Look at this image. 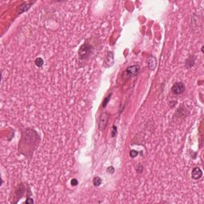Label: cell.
<instances>
[{
    "label": "cell",
    "mask_w": 204,
    "mask_h": 204,
    "mask_svg": "<svg viewBox=\"0 0 204 204\" xmlns=\"http://www.w3.org/2000/svg\"><path fill=\"white\" fill-rule=\"evenodd\" d=\"M201 51H202V52H204V51H203V46H202V48H201Z\"/></svg>",
    "instance_id": "cell-18"
},
{
    "label": "cell",
    "mask_w": 204,
    "mask_h": 204,
    "mask_svg": "<svg viewBox=\"0 0 204 204\" xmlns=\"http://www.w3.org/2000/svg\"><path fill=\"white\" fill-rule=\"evenodd\" d=\"M112 134H113V135H112L113 137L116 136V126H113V132H112Z\"/></svg>",
    "instance_id": "cell-16"
},
{
    "label": "cell",
    "mask_w": 204,
    "mask_h": 204,
    "mask_svg": "<svg viewBox=\"0 0 204 204\" xmlns=\"http://www.w3.org/2000/svg\"><path fill=\"white\" fill-rule=\"evenodd\" d=\"M34 63H35V65L38 67H42V66H43L44 64V61L43 59L41 58H38L35 59V61H34Z\"/></svg>",
    "instance_id": "cell-10"
},
{
    "label": "cell",
    "mask_w": 204,
    "mask_h": 204,
    "mask_svg": "<svg viewBox=\"0 0 204 204\" xmlns=\"http://www.w3.org/2000/svg\"><path fill=\"white\" fill-rule=\"evenodd\" d=\"M136 171L138 173H141L143 171V166L141 164H138L137 167H136Z\"/></svg>",
    "instance_id": "cell-14"
},
{
    "label": "cell",
    "mask_w": 204,
    "mask_h": 204,
    "mask_svg": "<svg viewBox=\"0 0 204 204\" xmlns=\"http://www.w3.org/2000/svg\"><path fill=\"white\" fill-rule=\"evenodd\" d=\"M111 95H112V94H109V96H108L107 97L104 98V100L103 101V103H102V107H103V108H104V107L107 105V104H108L109 99L111 98Z\"/></svg>",
    "instance_id": "cell-11"
},
{
    "label": "cell",
    "mask_w": 204,
    "mask_h": 204,
    "mask_svg": "<svg viewBox=\"0 0 204 204\" xmlns=\"http://www.w3.org/2000/svg\"><path fill=\"white\" fill-rule=\"evenodd\" d=\"M30 5L31 4H22V5H21L18 8V14H21V13H22V12L27 11V10L30 7Z\"/></svg>",
    "instance_id": "cell-8"
},
{
    "label": "cell",
    "mask_w": 204,
    "mask_h": 204,
    "mask_svg": "<svg viewBox=\"0 0 204 204\" xmlns=\"http://www.w3.org/2000/svg\"><path fill=\"white\" fill-rule=\"evenodd\" d=\"M26 203H34V200L32 198H27L26 200Z\"/></svg>",
    "instance_id": "cell-17"
},
{
    "label": "cell",
    "mask_w": 204,
    "mask_h": 204,
    "mask_svg": "<svg viewBox=\"0 0 204 204\" xmlns=\"http://www.w3.org/2000/svg\"><path fill=\"white\" fill-rule=\"evenodd\" d=\"M70 183H71V185L72 186H77L78 184V181L76 180V179H73V180H71V181H70Z\"/></svg>",
    "instance_id": "cell-15"
},
{
    "label": "cell",
    "mask_w": 204,
    "mask_h": 204,
    "mask_svg": "<svg viewBox=\"0 0 204 204\" xmlns=\"http://www.w3.org/2000/svg\"><path fill=\"white\" fill-rule=\"evenodd\" d=\"M91 51H92V46L88 43H84L79 49L78 51L79 57H80L81 59H84L88 58L89 54H91Z\"/></svg>",
    "instance_id": "cell-1"
},
{
    "label": "cell",
    "mask_w": 204,
    "mask_h": 204,
    "mask_svg": "<svg viewBox=\"0 0 204 204\" xmlns=\"http://www.w3.org/2000/svg\"><path fill=\"white\" fill-rule=\"evenodd\" d=\"M93 185L95 186H99L101 184L102 180H101V179L99 177V176H95V177L93 178Z\"/></svg>",
    "instance_id": "cell-9"
},
{
    "label": "cell",
    "mask_w": 204,
    "mask_h": 204,
    "mask_svg": "<svg viewBox=\"0 0 204 204\" xmlns=\"http://www.w3.org/2000/svg\"><path fill=\"white\" fill-rule=\"evenodd\" d=\"M129 155H130V156L132 158H134V157H136V156H137L138 151H136V150H131L130 153H129Z\"/></svg>",
    "instance_id": "cell-12"
},
{
    "label": "cell",
    "mask_w": 204,
    "mask_h": 204,
    "mask_svg": "<svg viewBox=\"0 0 204 204\" xmlns=\"http://www.w3.org/2000/svg\"><path fill=\"white\" fill-rule=\"evenodd\" d=\"M114 171H115V169H114V168L113 166H110L107 168V172L109 173V174H113Z\"/></svg>",
    "instance_id": "cell-13"
},
{
    "label": "cell",
    "mask_w": 204,
    "mask_h": 204,
    "mask_svg": "<svg viewBox=\"0 0 204 204\" xmlns=\"http://www.w3.org/2000/svg\"><path fill=\"white\" fill-rule=\"evenodd\" d=\"M140 70V66L139 65H135V66H129L128 68H127L126 69V73L129 76H135L136 75L139 71Z\"/></svg>",
    "instance_id": "cell-4"
},
{
    "label": "cell",
    "mask_w": 204,
    "mask_h": 204,
    "mask_svg": "<svg viewBox=\"0 0 204 204\" xmlns=\"http://www.w3.org/2000/svg\"><path fill=\"white\" fill-rule=\"evenodd\" d=\"M203 175V171L202 170L198 168V167H196V168H193L192 172H191V177L194 180H198L202 177Z\"/></svg>",
    "instance_id": "cell-5"
},
{
    "label": "cell",
    "mask_w": 204,
    "mask_h": 204,
    "mask_svg": "<svg viewBox=\"0 0 204 204\" xmlns=\"http://www.w3.org/2000/svg\"><path fill=\"white\" fill-rule=\"evenodd\" d=\"M156 58L153 56H150L148 58V67L151 70H154L156 67Z\"/></svg>",
    "instance_id": "cell-7"
},
{
    "label": "cell",
    "mask_w": 204,
    "mask_h": 204,
    "mask_svg": "<svg viewBox=\"0 0 204 204\" xmlns=\"http://www.w3.org/2000/svg\"><path fill=\"white\" fill-rule=\"evenodd\" d=\"M108 114L105 113L101 114L100 120H99V129H100L101 131L104 130V128H105L107 125V124H108Z\"/></svg>",
    "instance_id": "cell-3"
},
{
    "label": "cell",
    "mask_w": 204,
    "mask_h": 204,
    "mask_svg": "<svg viewBox=\"0 0 204 204\" xmlns=\"http://www.w3.org/2000/svg\"><path fill=\"white\" fill-rule=\"evenodd\" d=\"M184 90H185V85L182 82H176L171 87V92L174 94H176V95L183 93Z\"/></svg>",
    "instance_id": "cell-2"
},
{
    "label": "cell",
    "mask_w": 204,
    "mask_h": 204,
    "mask_svg": "<svg viewBox=\"0 0 204 204\" xmlns=\"http://www.w3.org/2000/svg\"><path fill=\"white\" fill-rule=\"evenodd\" d=\"M114 63V56H113V52H109L108 54V55L105 58V60H104V66L106 67H109L111 66H113Z\"/></svg>",
    "instance_id": "cell-6"
}]
</instances>
